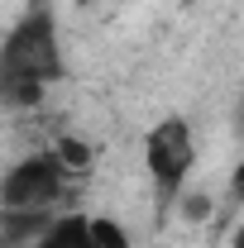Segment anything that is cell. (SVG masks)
Masks as SVG:
<instances>
[{"label": "cell", "mask_w": 244, "mask_h": 248, "mask_svg": "<svg viewBox=\"0 0 244 248\" xmlns=\"http://www.w3.org/2000/svg\"><path fill=\"white\" fill-rule=\"evenodd\" d=\"M67 191V167L58 153H29L0 177V210H53Z\"/></svg>", "instance_id": "3957f363"}, {"label": "cell", "mask_w": 244, "mask_h": 248, "mask_svg": "<svg viewBox=\"0 0 244 248\" xmlns=\"http://www.w3.org/2000/svg\"><path fill=\"white\" fill-rule=\"evenodd\" d=\"M58 81H62L58 15L34 5L29 15L15 19V29L0 43V105L5 110H34Z\"/></svg>", "instance_id": "6da1fadb"}, {"label": "cell", "mask_w": 244, "mask_h": 248, "mask_svg": "<svg viewBox=\"0 0 244 248\" xmlns=\"http://www.w3.org/2000/svg\"><path fill=\"white\" fill-rule=\"evenodd\" d=\"M144 167H149V182H153V201L163 210L177 205L187 177L196 167V134H192V124L177 120V115L153 124L149 139H144Z\"/></svg>", "instance_id": "7a4b0ae2"}, {"label": "cell", "mask_w": 244, "mask_h": 248, "mask_svg": "<svg viewBox=\"0 0 244 248\" xmlns=\"http://www.w3.org/2000/svg\"><path fill=\"white\" fill-rule=\"evenodd\" d=\"M34 248H129V234L105 215H62L34 239Z\"/></svg>", "instance_id": "277c9868"}]
</instances>
